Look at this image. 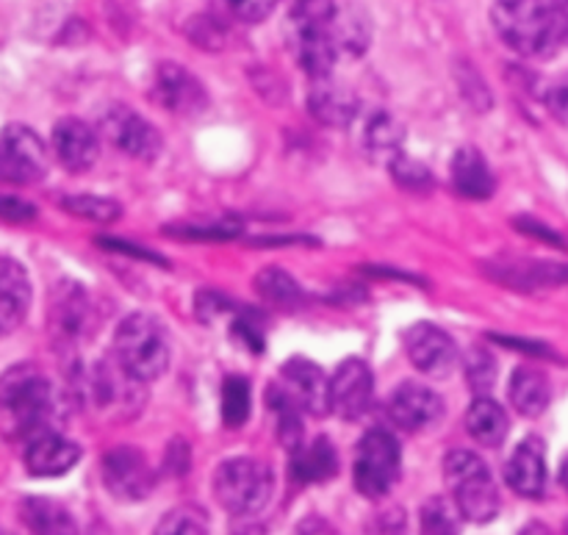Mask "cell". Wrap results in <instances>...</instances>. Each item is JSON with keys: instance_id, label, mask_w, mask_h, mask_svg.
Listing matches in <instances>:
<instances>
[{"instance_id": "obj_1", "label": "cell", "mask_w": 568, "mask_h": 535, "mask_svg": "<svg viewBox=\"0 0 568 535\" xmlns=\"http://www.w3.org/2000/svg\"><path fill=\"white\" fill-rule=\"evenodd\" d=\"M499 39L527 59H547L568 44L566 0H494Z\"/></svg>"}, {"instance_id": "obj_2", "label": "cell", "mask_w": 568, "mask_h": 535, "mask_svg": "<svg viewBox=\"0 0 568 535\" xmlns=\"http://www.w3.org/2000/svg\"><path fill=\"white\" fill-rule=\"evenodd\" d=\"M0 414L11 431L37 438L48 433L53 416V388L48 377L31 364H17L0 375Z\"/></svg>"}, {"instance_id": "obj_3", "label": "cell", "mask_w": 568, "mask_h": 535, "mask_svg": "<svg viewBox=\"0 0 568 535\" xmlns=\"http://www.w3.org/2000/svg\"><path fill=\"white\" fill-rule=\"evenodd\" d=\"M114 359L136 381L150 383L170 366V342L161 322L150 314H131L114 333Z\"/></svg>"}, {"instance_id": "obj_4", "label": "cell", "mask_w": 568, "mask_h": 535, "mask_svg": "<svg viewBox=\"0 0 568 535\" xmlns=\"http://www.w3.org/2000/svg\"><path fill=\"white\" fill-rule=\"evenodd\" d=\"M447 486L453 492L455 508L475 525H486L499 514V492L488 472L486 461L469 450H453L444 461Z\"/></svg>"}, {"instance_id": "obj_5", "label": "cell", "mask_w": 568, "mask_h": 535, "mask_svg": "<svg viewBox=\"0 0 568 535\" xmlns=\"http://www.w3.org/2000/svg\"><path fill=\"white\" fill-rule=\"evenodd\" d=\"M275 492V477L266 464L255 458H231L216 470L214 494L222 508L233 516H253L266 508Z\"/></svg>"}, {"instance_id": "obj_6", "label": "cell", "mask_w": 568, "mask_h": 535, "mask_svg": "<svg viewBox=\"0 0 568 535\" xmlns=\"http://www.w3.org/2000/svg\"><path fill=\"white\" fill-rule=\"evenodd\" d=\"M399 464H403V455H399V444L392 433H366L358 444V455H355V488L369 499L386 497L397 483Z\"/></svg>"}, {"instance_id": "obj_7", "label": "cell", "mask_w": 568, "mask_h": 535, "mask_svg": "<svg viewBox=\"0 0 568 535\" xmlns=\"http://www.w3.org/2000/svg\"><path fill=\"white\" fill-rule=\"evenodd\" d=\"M48 172V150L26 125H9L0 133V181L37 183Z\"/></svg>"}, {"instance_id": "obj_8", "label": "cell", "mask_w": 568, "mask_h": 535, "mask_svg": "<svg viewBox=\"0 0 568 535\" xmlns=\"http://www.w3.org/2000/svg\"><path fill=\"white\" fill-rule=\"evenodd\" d=\"M92 303L81 283L61 281L50 294V336L55 347L72 350L89 333Z\"/></svg>"}, {"instance_id": "obj_9", "label": "cell", "mask_w": 568, "mask_h": 535, "mask_svg": "<svg viewBox=\"0 0 568 535\" xmlns=\"http://www.w3.org/2000/svg\"><path fill=\"white\" fill-rule=\"evenodd\" d=\"M405 353L410 364L430 377H447L458 364V344L433 322H416L405 333Z\"/></svg>"}, {"instance_id": "obj_10", "label": "cell", "mask_w": 568, "mask_h": 535, "mask_svg": "<svg viewBox=\"0 0 568 535\" xmlns=\"http://www.w3.org/2000/svg\"><path fill=\"white\" fill-rule=\"evenodd\" d=\"M103 483L122 503H139L153 492L155 475L136 447H114L103 458Z\"/></svg>"}, {"instance_id": "obj_11", "label": "cell", "mask_w": 568, "mask_h": 535, "mask_svg": "<svg viewBox=\"0 0 568 535\" xmlns=\"http://www.w3.org/2000/svg\"><path fill=\"white\" fill-rule=\"evenodd\" d=\"M103 131L116 150L139 161H155L164 148L159 128L150 125L142 114L125 109V105L109 109V114L103 117Z\"/></svg>"}, {"instance_id": "obj_12", "label": "cell", "mask_w": 568, "mask_h": 535, "mask_svg": "<svg viewBox=\"0 0 568 535\" xmlns=\"http://www.w3.org/2000/svg\"><path fill=\"white\" fill-rule=\"evenodd\" d=\"M87 386L98 408L120 411L122 416L136 411L144 400L142 381H136L116 359L100 361L92 370V375L87 377Z\"/></svg>"}, {"instance_id": "obj_13", "label": "cell", "mask_w": 568, "mask_h": 535, "mask_svg": "<svg viewBox=\"0 0 568 535\" xmlns=\"http://www.w3.org/2000/svg\"><path fill=\"white\" fill-rule=\"evenodd\" d=\"M153 98L159 100L166 111L181 117H194L209 105V94H205L203 83H200L186 67L175 64V61L159 64L153 78Z\"/></svg>"}, {"instance_id": "obj_14", "label": "cell", "mask_w": 568, "mask_h": 535, "mask_svg": "<svg viewBox=\"0 0 568 535\" xmlns=\"http://www.w3.org/2000/svg\"><path fill=\"white\" fill-rule=\"evenodd\" d=\"M372 392H375V375L369 366L358 359H347L338 364L331 377V408L342 420H358L369 411Z\"/></svg>"}, {"instance_id": "obj_15", "label": "cell", "mask_w": 568, "mask_h": 535, "mask_svg": "<svg viewBox=\"0 0 568 535\" xmlns=\"http://www.w3.org/2000/svg\"><path fill=\"white\" fill-rule=\"evenodd\" d=\"M283 392L305 411V414L325 416L331 408V377L305 359H292L281 370Z\"/></svg>"}, {"instance_id": "obj_16", "label": "cell", "mask_w": 568, "mask_h": 535, "mask_svg": "<svg viewBox=\"0 0 568 535\" xmlns=\"http://www.w3.org/2000/svg\"><path fill=\"white\" fill-rule=\"evenodd\" d=\"M388 416L403 431H427L444 416V400L419 383H403L388 400Z\"/></svg>"}, {"instance_id": "obj_17", "label": "cell", "mask_w": 568, "mask_h": 535, "mask_svg": "<svg viewBox=\"0 0 568 535\" xmlns=\"http://www.w3.org/2000/svg\"><path fill=\"white\" fill-rule=\"evenodd\" d=\"M53 150L64 170L87 172L100 155V139L83 120L64 117L53 128Z\"/></svg>"}, {"instance_id": "obj_18", "label": "cell", "mask_w": 568, "mask_h": 535, "mask_svg": "<svg viewBox=\"0 0 568 535\" xmlns=\"http://www.w3.org/2000/svg\"><path fill=\"white\" fill-rule=\"evenodd\" d=\"M81 461V447L59 433L48 431L31 438L26 450V470L33 477H61Z\"/></svg>"}, {"instance_id": "obj_19", "label": "cell", "mask_w": 568, "mask_h": 535, "mask_svg": "<svg viewBox=\"0 0 568 535\" xmlns=\"http://www.w3.org/2000/svg\"><path fill=\"white\" fill-rule=\"evenodd\" d=\"M505 481L519 497L538 499L547 488V461L541 438H525L505 466Z\"/></svg>"}, {"instance_id": "obj_20", "label": "cell", "mask_w": 568, "mask_h": 535, "mask_svg": "<svg viewBox=\"0 0 568 535\" xmlns=\"http://www.w3.org/2000/svg\"><path fill=\"white\" fill-rule=\"evenodd\" d=\"M31 309V281L14 259H0V336H9Z\"/></svg>"}, {"instance_id": "obj_21", "label": "cell", "mask_w": 568, "mask_h": 535, "mask_svg": "<svg viewBox=\"0 0 568 535\" xmlns=\"http://www.w3.org/2000/svg\"><path fill=\"white\" fill-rule=\"evenodd\" d=\"M292 48L300 67L314 81H325L336 64L338 42L333 28H311V31H292Z\"/></svg>"}, {"instance_id": "obj_22", "label": "cell", "mask_w": 568, "mask_h": 535, "mask_svg": "<svg viewBox=\"0 0 568 535\" xmlns=\"http://www.w3.org/2000/svg\"><path fill=\"white\" fill-rule=\"evenodd\" d=\"M308 111L316 122L331 128H344L358 117V98L349 89L338 87V83L316 81V87L308 92Z\"/></svg>"}, {"instance_id": "obj_23", "label": "cell", "mask_w": 568, "mask_h": 535, "mask_svg": "<svg viewBox=\"0 0 568 535\" xmlns=\"http://www.w3.org/2000/svg\"><path fill=\"white\" fill-rule=\"evenodd\" d=\"M453 186L458 189V194L469 200H486L491 198L497 181H494V172L488 166V161L483 159L480 150L475 148H460L453 159Z\"/></svg>"}, {"instance_id": "obj_24", "label": "cell", "mask_w": 568, "mask_h": 535, "mask_svg": "<svg viewBox=\"0 0 568 535\" xmlns=\"http://www.w3.org/2000/svg\"><path fill=\"white\" fill-rule=\"evenodd\" d=\"M510 405L519 411L521 416H541L549 408L552 400V386H549L547 375L536 366H519L510 375Z\"/></svg>"}, {"instance_id": "obj_25", "label": "cell", "mask_w": 568, "mask_h": 535, "mask_svg": "<svg viewBox=\"0 0 568 535\" xmlns=\"http://www.w3.org/2000/svg\"><path fill=\"white\" fill-rule=\"evenodd\" d=\"M466 431L483 447H499L508 438V414L503 405L480 394L466 411Z\"/></svg>"}, {"instance_id": "obj_26", "label": "cell", "mask_w": 568, "mask_h": 535, "mask_svg": "<svg viewBox=\"0 0 568 535\" xmlns=\"http://www.w3.org/2000/svg\"><path fill=\"white\" fill-rule=\"evenodd\" d=\"M488 270L494 277H503L505 283L516 289H538V286H560L568 283V266L564 264H538V261H499Z\"/></svg>"}, {"instance_id": "obj_27", "label": "cell", "mask_w": 568, "mask_h": 535, "mask_svg": "<svg viewBox=\"0 0 568 535\" xmlns=\"http://www.w3.org/2000/svg\"><path fill=\"white\" fill-rule=\"evenodd\" d=\"M20 516L28 535H78V527L75 522H72L70 511L61 508L53 499H26L20 508Z\"/></svg>"}, {"instance_id": "obj_28", "label": "cell", "mask_w": 568, "mask_h": 535, "mask_svg": "<svg viewBox=\"0 0 568 535\" xmlns=\"http://www.w3.org/2000/svg\"><path fill=\"white\" fill-rule=\"evenodd\" d=\"M336 470L338 455L327 438H316L308 447L300 444L297 450H292V475L300 483H322L336 475Z\"/></svg>"}, {"instance_id": "obj_29", "label": "cell", "mask_w": 568, "mask_h": 535, "mask_svg": "<svg viewBox=\"0 0 568 535\" xmlns=\"http://www.w3.org/2000/svg\"><path fill=\"white\" fill-rule=\"evenodd\" d=\"M255 292L272 305H281V309H292L303 300V289L300 283L288 275L281 266H266V270L258 272L255 277Z\"/></svg>"}, {"instance_id": "obj_30", "label": "cell", "mask_w": 568, "mask_h": 535, "mask_svg": "<svg viewBox=\"0 0 568 535\" xmlns=\"http://www.w3.org/2000/svg\"><path fill=\"white\" fill-rule=\"evenodd\" d=\"M250 408H253V388L250 381L242 375H231L222 386V422L227 427H242L250 420Z\"/></svg>"}, {"instance_id": "obj_31", "label": "cell", "mask_w": 568, "mask_h": 535, "mask_svg": "<svg viewBox=\"0 0 568 535\" xmlns=\"http://www.w3.org/2000/svg\"><path fill=\"white\" fill-rule=\"evenodd\" d=\"M333 22H336L333 0H292L288 6V31L333 28Z\"/></svg>"}, {"instance_id": "obj_32", "label": "cell", "mask_w": 568, "mask_h": 535, "mask_svg": "<svg viewBox=\"0 0 568 535\" xmlns=\"http://www.w3.org/2000/svg\"><path fill=\"white\" fill-rule=\"evenodd\" d=\"M403 139L405 128L392 114H386V111L372 114V120L366 122V148L375 155H397Z\"/></svg>"}, {"instance_id": "obj_33", "label": "cell", "mask_w": 568, "mask_h": 535, "mask_svg": "<svg viewBox=\"0 0 568 535\" xmlns=\"http://www.w3.org/2000/svg\"><path fill=\"white\" fill-rule=\"evenodd\" d=\"M61 209L70 211V214L81 216V220L100 222V225H109V222L120 220L122 209L116 200L98 198V194H75V198L61 200Z\"/></svg>"}, {"instance_id": "obj_34", "label": "cell", "mask_w": 568, "mask_h": 535, "mask_svg": "<svg viewBox=\"0 0 568 535\" xmlns=\"http://www.w3.org/2000/svg\"><path fill=\"white\" fill-rule=\"evenodd\" d=\"M153 535H209V516L194 505H181L164 514Z\"/></svg>"}, {"instance_id": "obj_35", "label": "cell", "mask_w": 568, "mask_h": 535, "mask_svg": "<svg viewBox=\"0 0 568 535\" xmlns=\"http://www.w3.org/2000/svg\"><path fill=\"white\" fill-rule=\"evenodd\" d=\"M460 519H464L460 511H455L444 497L427 499V505L422 508V527H425V535H458Z\"/></svg>"}, {"instance_id": "obj_36", "label": "cell", "mask_w": 568, "mask_h": 535, "mask_svg": "<svg viewBox=\"0 0 568 535\" xmlns=\"http://www.w3.org/2000/svg\"><path fill=\"white\" fill-rule=\"evenodd\" d=\"M392 175L397 186L408 189V192H427L433 186V172L422 161L403 153L392 155Z\"/></svg>"}, {"instance_id": "obj_37", "label": "cell", "mask_w": 568, "mask_h": 535, "mask_svg": "<svg viewBox=\"0 0 568 535\" xmlns=\"http://www.w3.org/2000/svg\"><path fill=\"white\" fill-rule=\"evenodd\" d=\"M464 370L469 377V386L480 394H486L497 381V361L486 350H471L464 361Z\"/></svg>"}, {"instance_id": "obj_38", "label": "cell", "mask_w": 568, "mask_h": 535, "mask_svg": "<svg viewBox=\"0 0 568 535\" xmlns=\"http://www.w3.org/2000/svg\"><path fill=\"white\" fill-rule=\"evenodd\" d=\"M170 236L178 239H197V242H225V239H236L242 236V228L239 225H178V228H166Z\"/></svg>"}, {"instance_id": "obj_39", "label": "cell", "mask_w": 568, "mask_h": 535, "mask_svg": "<svg viewBox=\"0 0 568 535\" xmlns=\"http://www.w3.org/2000/svg\"><path fill=\"white\" fill-rule=\"evenodd\" d=\"M277 0H225L227 11H231L236 20L242 22H261L266 20V17L272 14V9H275Z\"/></svg>"}, {"instance_id": "obj_40", "label": "cell", "mask_w": 568, "mask_h": 535, "mask_svg": "<svg viewBox=\"0 0 568 535\" xmlns=\"http://www.w3.org/2000/svg\"><path fill=\"white\" fill-rule=\"evenodd\" d=\"M369 535H408V519H405L403 508L383 511L372 519Z\"/></svg>"}, {"instance_id": "obj_41", "label": "cell", "mask_w": 568, "mask_h": 535, "mask_svg": "<svg viewBox=\"0 0 568 535\" xmlns=\"http://www.w3.org/2000/svg\"><path fill=\"white\" fill-rule=\"evenodd\" d=\"M544 100H547L549 111H552L564 125H568V78L555 81L552 87L547 89V94H544Z\"/></svg>"}, {"instance_id": "obj_42", "label": "cell", "mask_w": 568, "mask_h": 535, "mask_svg": "<svg viewBox=\"0 0 568 535\" xmlns=\"http://www.w3.org/2000/svg\"><path fill=\"white\" fill-rule=\"evenodd\" d=\"M98 244H100V248H105V250H114V253L133 255V259H139V261H148V264H161V266H166L164 259H159V255L150 253V250L136 248V244L122 242V239H98Z\"/></svg>"}, {"instance_id": "obj_43", "label": "cell", "mask_w": 568, "mask_h": 535, "mask_svg": "<svg viewBox=\"0 0 568 535\" xmlns=\"http://www.w3.org/2000/svg\"><path fill=\"white\" fill-rule=\"evenodd\" d=\"M0 216H3V220H14V222L31 220L33 205L22 203V200H17V198H3V194H0Z\"/></svg>"}, {"instance_id": "obj_44", "label": "cell", "mask_w": 568, "mask_h": 535, "mask_svg": "<svg viewBox=\"0 0 568 535\" xmlns=\"http://www.w3.org/2000/svg\"><path fill=\"white\" fill-rule=\"evenodd\" d=\"M519 228H525L527 236H538L544 239L547 244H558V248H564V239L558 236V233H552L549 228L538 225V222H530V220H519Z\"/></svg>"}, {"instance_id": "obj_45", "label": "cell", "mask_w": 568, "mask_h": 535, "mask_svg": "<svg viewBox=\"0 0 568 535\" xmlns=\"http://www.w3.org/2000/svg\"><path fill=\"white\" fill-rule=\"evenodd\" d=\"M503 344H508V347H516V350H521V353H532V355H552L549 353L547 347H544V344H527L525 339H503Z\"/></svg>"}, {"instance_id": "obj_46", "label": "cell", "mask_w": 568, "mask_h": 535, "mask_svg": "<svg viewBox=\"0 0 568 535\" xmlns=\"http://www.w3.org/2000/svg\"><path fill=\"white\" fill-rule=\"evenodd\" d=\"M81 535H111L109 531H105V527L103 525H100V522H94V525H89L87 527V531H83Z\"/></svg>"}, {"instance_id": "obj_47", "label": "cell", "mask_w": 568, "mask_h": 535, "mask_svg": "<svg viewBox=\"0 0 568 535\" xmlns=\"http://www.w3.org/2000/svg\"><path fill=\"white\" fill-rule=\"evenodd\" d=\"M521 535H552V533H549L544 525H530V527H525V533Z\"/></svg>"}, {"instance_id": "obj_48", "label": "cell", "mask_w": 568, "mask_h": 535, "mask_svg": "<svg viewBox=\"0 0 568 535\" xmlns=\"http://www.w3.org/2000/svg\"><path fill=\"white\" fill-rule=\"evenodd\" d=\"M560 483H564V488L568 492V458H566L564 470H560Z\"/></svg>"}, {"instance_id": "obj_49", "label": "cell", "mask_w": 568, "mask_h": 535, "mask_svg": "<svg viewBox=\"0 0 568 535\" xmlns=\"http://www.w3.org/2000/svg\"><path fill=\"white\" fill-rule=\"evenodd\" d=\"M305 535H316V533H314V531H308V533H305ZM325 535H331V533H327V531H325Z\"/></svg>"}, {"instance_id": "obj_50", "label": "cell", "mask_w": 568, "mask_h": 535, "mask_svg": "<svg viewBox=\"0 0 568 535\" xmlns=\"http://www.w3.org/2000/svg\"><path fill=\"white\" fill-rule=\"evenodd\" d=\"M0 535H9V533H6V531H0Z\"/></svg>"}, {"instance_id": "obj_51", "label": "cell", "mask_w": 568, "mask_h": 535, "mask_svg": "<svg viewBox=\"0 0 568 535\" xmlns=\"http://www.w3.org/2000/svg\"><path fill=\"white\" fill-rule=\"evenodd\" d=\"M566 3H568V0H566Z\"/></svg>"}]
</instances>
